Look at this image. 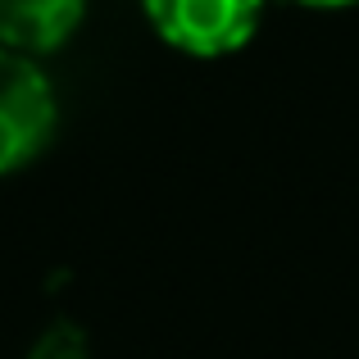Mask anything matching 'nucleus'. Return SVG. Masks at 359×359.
I'll return each mask as SVG.
<instances>
[{
    "label": "nucleus",
    "mask_w": 359,
    "mask_h": 359,
    "mask_svg": "<svg viewBox=\"0 0 359 359\" xmlns=\"http://www.w3.org/2000/svg\"><path fill=\"white\" fill-rule=\"evenodd\" d=\"M55 87L32 55L0 46V177L27 168L55 137Z\"/></svg>",
    "instance_id": "nucleus-1"
},
{
    "label": "nucleus",
    "mask_w": 359,
    "mask_h": 359,
    "mask_svg": "<svg viewBox=\"0 0 359 359\" xmlns=\"http://www.w3.org/2000/svg\"><path fill=\"white\" fill-rule=\"evenodd\" d=\"M168 46L187 55H232L255 36L264 0H141Z\"/></svg>",
    "instance_id": "nucleus-2"
},
{
    "label": "nucleus",
    "mask_w": 359,
    "mask_h": 359,
    "mask_svg": "<svg viewBox=\"0 0 359 359\" xmlns=\"http://www.w3.org/2000/svg\"><path fill=\"white\" fill-rule=\"evenodd\" d=\"M87 0H0V46L18 55L60 50L82 23Z\"/></svg>",
    "instance_id": "nucleus-3"
},
{
    "label": "nucleus",
    "mask_w": 359,
    "mask_h": 359,
    "mask_svg": "<svg viewBox=\"0 0 359 359\" xmlns=\"http://www.w3.org/2000/svg\"><path fill=\"white\" fill-rule=\"evenodd\" d=\"M27 359H87V337H82V327H73V323H50L32 341Z\"/></svg>",
    "instance_id": "nucleus-4"
},
{
    "label": "nucleus",
    "mask_w": 359,
    "mask_h": 359,
    "mask_svg": "<svg viewBox=\"0 0 359 359\" xmlns=\"http://www.w3.org/2000/svg\"><path fill=\"white\" fill-rule=\"evenodd\" d=\"M309 9H341V5H355V0H300Z\"/></svg>",
    "instance_id": "nucleus-5"
}]
</instances>
